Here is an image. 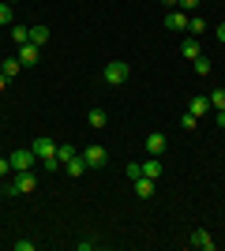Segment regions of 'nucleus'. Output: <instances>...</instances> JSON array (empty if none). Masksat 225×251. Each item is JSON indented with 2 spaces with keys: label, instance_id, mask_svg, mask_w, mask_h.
Here are the masks:
<instances>
[{
  "label": "nucleus",
  "instance_id": "nucleus-15",
  "mask_svg": "<svg viewBox=\"0 0 225 251\" xmlns=\"http://www.w3.org/2000/svg\"><path fill=\"white\" fill-rule=\"evenodd\" d=\"M75 154H79V147H72V143H60V147H56V161H60V165H68Z\"/></svg>",
  "mask_w": 225,
  "mask_h": 251
},
{
  "label": "nucleus",
  "instance_id": "nucleus-6",
  "mask_svg": "<svg viewBox=\"0 0 225 251\" xmlns=\"http://www.w3.org/2000/svg\"><path fill=\"white\" fill-rule=\"evenodd\" d=\"M38 60H42V45H34V42L19 45V64H23V68H34Z\"/></svg>",
  "mask_w": 225,
  "mask_h": 251
},
{
  "label": "nucleus",
  "instance_id": "nucleus-9",
  "mask_svg": "<svg viewBox=\"0 0 225 251\" xmlns=\"http://www.w3.org/2000/svg\"><path fill=\"white\" fill-rule=\"evenodd\" d=\"M192 248H199V251H214L218 244L210 240V232H206V229H195V232H192Z\"/></svg>",
  "mask_w": 225,
  "mask_h": 251
},
{
  "label": "nucleus",
  "instance_id": "nucleus-20",
  "mask_svg": "<svg viewBox=\"0 0 225 251\" xmlns=\"http://www.w3.org/2000/svg\"><path fill=\"white\" fill-rule=\"evenodd\" d=\"M11 42H15V45H26V42H30V26H15V30H11Z\"/></svg>",
  "mask_w": 225,
  "mask_h": 251
},
{
  "label": "nucleus",
  "instance_id": "nucleus-5",
  "mask_svg": "<svg viewBox=\"0 0 225 251\" xmlns=\"http://www.w3.org/2000/svg\"><path fill=\"white\" fill-rule=\"evenodd\" d=\"M30 150H34V157H38V161H49V157H56V143H53V139H45V135L34 139Z\"/></svg>",
  "mask_w": 225,
  "mask_h": 251
},
{
  "label": "nucleus",
  "instance_id": "nucleus-27",
  "mask_svg": "<svg viewBox=\"0 0 225 251\" xmlns=\"http://www.w3.org/2000/svg\"><path fill=\"white\" fill-rule=\"evenodd\" d=\"M203 0H176V8H184V11H192V8H199Z\"/></svg>",
  "mask_w": 225,
  "mask_h": 251
},
{
  "label": "nucleus",
  "instance_id": "nucleus-11",
  "mask_svg": "<svg viewBox=\"0 0 225 251\" xmlns=\"http://www.w3.org/2000/svg\"><path fill=\"white\" fill-rule=\"evenodd\" d=\"M188 113H195L199 120H203V116L210 113V98H203V94H199V98H192V105H188Z\"/></svg>",
  "mask_w": 225,
  "mask_h": 251
},
{
  "label": "nucleus",
  "instance_id": "nucleus-12",
  "mask_svg": "<svg viewBox=\"0 0 225 251\" xmlns=\"http://www.w3.org/2000/svg\"><path fill=\"white\" fill-rule=\"evenodd\" d=\"M135 195H139V199H154V180L139 176V180H135Z\"/></svg>",
  "mask_w": 225,
  "mask_h": 251
},
{
  "label": "nucleus",
  "instance_id": "nucleus-26",
  "mask_svg": "<svg viewBox=\"0 0 225 251\" xmlns=\"http://www.w3.org/2000/svg\"><path fill=\"white\" fill-rule=\"evenodd\" d=\"M128 176H131V180H139V176H143V165H135V161H128Z\"/></svg>",
  "mask_w": 225,
  "mask_h": 251
},
{
  "label": "nucleus",
  "instance_id": "nucleus-31",
  "mask_svg": "<svg viewBox=\"0 0 225 251\" xmlns=\"http://www.w3.org/2000/svg\"><path fill=\"white\" fill-rule=\"evenodd\" d=\"M218 127H222V131H225V109H222V113H218Z\"/></svg>",
  "mask_w": 225,
  "mask_h": 251
},
{
  "label": "nucleus",
  "instance_id": "nucleus-24",
  "mask_svg": "<svg viewBox=\"0 0 225 251\" xmlns=\"http://www.w3.org/2000/svg\"><path fill=\"white\" fill-rule=\"evenodd\" d=\"M195 124H199V116H195V113H184L180 116V127H184V131H192Z\"/></svg>",
  "mask_w": 225,
  "mask_h": 251
},
{
  "label": "nucleus",
  "instance_id": "nucleus-8",
  "mask_svg": "<svg viewBox=\"0 0 225 251\" xmlns=\"http://www.w3.org/2000/svg\"><path fill=\"white\" fill-rule=\"evenodd\" d=\"M188 19H192L188 11H176V8H173L169 15H165V26H169V30H184V34H188Z\"/></svg>",
  "mask_w": 225,
  "mask_h": 251
},
{
  "label": "nucleus",
  "instance_id": "nucleus-25",
  "mask_svg": "<svg viewBox=\"0 0 225 251\" xmlns=\"http://www.w3.org/2000/svg\"><path fill=\"white\" fill-rule=\"evenodd\" d=\"M11 248H15V251H34V248H38V244H34V240H15V244H11Z\"/></svg>",
  "mask_w": 225,
  "mask_h": 251
},
{
  "label": "nucleus",
  "instance_id": "nucleus-30",
  "mask_svg": "<svg viewBox=\"0 0 225 251\" xmlns=\"http://www.w3.org/2000/svg\"><path fill=\"white\" fill-rule=\"evenodd\" d=\"M214 34H218V42L225 45V23H218V26H214Z\"/></svg>",
  "mask_w": 225,
  "mask_h": 251
},
{
  "label": "nucleus",
  "instance_id": "nucleus-22",
  "mask_svg": "<svg viewBox=\"0 0 225 251\" xmlns=\"http://www.w3.org/2000/svg\"><path fill=\"white\" fill-rule=\"evenodd\" d=\"M203 30H206V19H199V15H195V19H188V34H192V38H199Z\"/></svg>",
  "mask_w": 225,
  "mask_h": 251
},
{
  "label": "nucleus",
  "instance_id": "nucleus-29",
  "mask_svg": "<svg viewBox=\"0 0 225 251\" xmlns=\"http://www.w3.org/2000/svg\"><path fill=\"white\" fill-rule=\"evenodd\" d=\"M75 248H79V251H94V248H98V240H79Z\"/></svg>",
  "mask_w": 225,
  "mask_h": 251
},
{
  "label": "nucleus",
  "instance_id": "nucleus-23",
  "mask_svg": "<svg viewBox=\"0 0 225 251\" xmlns=\"http://www.w3.org/2000/svg\"><path fill=\"white\" fill-rule=\"evenodd\" d=\"M8 23H11V4L0 0V26H8Z\"/></svg>",
  "mask_w": 225,
  "mask_h": 251
},
{
  "label": "nucleus",
  "instance_id": "nucleus-7",
  "mask_svg": "<svg viewBox=\"0 0 225 251\" xmlns=\"http://www.w3.org/2000/svg\"><path fill=\"white\" fill-rule=\"evenodd\" d=\"M165 150H169V139L161 135V131H150V135H147V154L150 157H161Z\"/></svg>",
  "mask_w": 225,
  "mask_h": 251
},
{
  "label": "nucleus",
  "instance_id": "nucleus-32",
  "mask_svg": "<svg viewBox=\"0 0 225 251\" xmlns=\"http://www.w3.org/2000/svg\"><path fill=\"white\" fill-rule=\"evenodd\" d=\"M0 90H8V75L0 72Z\"/></svg>",
  "mask_w": 225,
  "mask_h": 251
},
{
  "label": "nucleus",
  "instance_id": "nucleus-34",
  "mask_svg": "<svg viewBox=\"0 0 225 251\" xmlns=\"http://www.w3.org/2000/svg\"><path fill=\"white\" fill-rule=\"evenodd\" d=\"M0 157H4V147H0Z\"/></svg>",
  "mask_w": 225,
  "mask_h": 251
},
{
  "label": "nucleus",
  "instance_id": "nucleus-33",
  "mask_svg": "<svg viewBox=\"0 0 225 251\" xmlns=\"http://www.w3.org/2000/svg\"><path fill=\"white\" fill-rule=\"evenodd\" d=\"M161 4H165V8H169V11H173V8H176V0H161Z\"/></svg>",
  "mask_w": 225,
  "mask_h": 251
},
{
  "label": "nucleus",
  "instance_id": "nucleus-21",
  "mask_svg": "<svg viewBox=\"0 0 225 251\" xmlns=\"http://www.w3.org/2000/svg\"><path fill=\"white\" fill-rule=\"evenodd\" d=\"M19 68H23L19 60H0V72L8 75V79H15V75H19Z\"/></svg>",
  "mask_w": 225,
  "mask_h": 251
},
{
  "label": "nucleus",
  "instance_id": "nucleus-17",
  "mask_svg": "<svg viewBox=\"0 0 225 251\" xmlns=\"http://www.w3.org/2000/svg\"><path fill=\"white\" fill-rule=\"evenodd\" d=\"M192 68H195V75H210V68H214V64H210V60L203 56V52H199V56L192 60Z\"/></svg>",
  "mask_w": 225,
  "mask_h": 251
},
{
  "label": "nucleus",
  "instance_id": "nucleus-28",
  "mask_svg": "<svg viewBox=\"0 0 225 251\" xmlns=\"http://www.w3.org/2000/svg\"><path fill=\"white\" fill-rule=\"evenodd\" d=\"M11 173H15V169H11V161H8V157H0V176H11Z\"/></svg>",
  "mask_w": 225,
  "mask_h": 251
},
{
  "label": "nucleus",
  "instance_id": "nucleus-1",
  "mask_svg": "<svg viewBox=\"0 0 225 251\" xmlns=\"http://www.w3.org/2000/svg\"><path fill=\"white\" fill-rule=\"evenodd\" d=\"M34 188H38V173H34V169H23V173H15L11 184H4V195H30Z\"/></svg>",
  "mask_w": 225,
  "mask_h": 251
},
{
  "label": "nucleus",
  "instance_id": "nucleus-10",
  "mask_svg": "<svg viewBox=\"0 0 225 251\" xmlns=\"http://www.w3.org/2000/svg\"><path fill=\"white\" fill-rule=\"evenodd\" d=\"M180 52H184V56H188V60H195V56L203 52V45H199V38H192V34H188V38H184V42H180Z\"/></svg>",
  "mask_w": 225,
  "mask_h": 251
},
{
  "label": "nucleus",
  "instance_id": "nucleus-4",
  "mask_svg": "<svg viewBox=\"0 0 225 251\" xmlns=\"http://www.w3.org/2000/svg\"><path fill=\"white\" fill-rule=\"evenodd\" d=\"M8 161H11V169H15V173H23V169H34V165H38V157H34L30 147H26V150H11Z\"/></svg>",
  "mask_w": 225,
  "mask_h": 251
},
{
  "label": "nucleus",
  "instance_id": "nucleus-2",
  "mask_svg": "<svg viewBox=\"0 0 225 251\" xmlns=\"http://www.w3.org/2000/svg\"><path fill=\"white\" fill-rule=\"evenodd\" d=\"M101 75H105V83H109V86H120V83H128V75H131V64H128V60H109V64H105V72H101Z\"/></svg>",
  "mask_w": 225,
  "mask_h": 251
},
{
  "label": "nucleus",
  "instance_id": "nucleus-14",
  "mask_svg": "<svg viewBox=\"0 0 225 251\" xmlns=\"http://www.w3.org/2000/svg\"><path fill=\"white\" fill-rule=\"evenodd\" d=\"M64 173H68V176H83V173H86V161H83V154H75L72 161L64 165Z\"/></svg>",
  "mask_w": 225,
  "mask_h": 251
},
{
  "label": "nucleus",
  "instance_id": "nucleus-13",
  "mask_svg": "<svg viewBox=\"0 0 225 251\" xmlns=\"http://www.w3.org/2000/svg\"><path fill=\"white\" fill-rule=\"evenodd\" d=\"M143 176H150V180L161 176V157H147V161H143Z\"/></svg>",
  "mask_w": 225,
  "mask_h": 251
},
{
  "label": "nucleus",
  "instance_id": "nucleus-35",
  "mask_svg": "<svg viewBox=\"0 0 225 251\" xmlns=\"http://www.w3.org/2000/svg\"><path fill=\"white\" fill-rule=\"evenodd\" d=\"M8 4H11V0H8Z\"/></svg>",
  "mask_w": 225,
  "mask_h": 251
},
{
  "label": "nucleus",
  "instance_id": "nucleus-19",
  "mask_svg": "<svg viewBox=\"0 0 225 251\" xmlns=\"http://www.w3.org/2000/svg\"><path fill=\"white\" fill-rule=\"evenodd\" d=\"M210 109H218V113H222V109H225V86H218V90H210Z\"/></svg>",
  "mask_w": 225,
  "mask_h": 251
},
{
  "label": "nucleus",
  "instance_id": "nucleus-18",
  "mask_svg": "<svg viewBox=\"0 0 225 251\" xmlns=\"http://www.w3.org/2000/svg\"><path fill=\"white\" fill-rule=\"evenodd\" d=\"M30 42L34 45H45V42H49V26H30Z\"/></svg>",
  "mask_w": 225,
  "mask_h": 251
},
{
  "label": "nucleus",
  "instance_id": "nucleus-16",
  "mask_svg": "<svg viewBox=\"0 0 225 251\" xmlns=\"http://www.w3.org/2000/svg\"><path fill=\"white\" fill-rule=\"evenodd\" d=\"M86 124H90V127H105V124H109L105 109H90V116H86Z\"/></svg>",
  "mask_w": 225,
  "mask_h": 251
},
{
  "label": "nucleus",
  "instance_id": "nucleus-3",
  "mask_svg": "<svg viewBox=\"0 0 225 251\" xmlns=\"http://www.w3.org/2000/svg\"><path fill=\"white\" fill-rule=\"evenodd\" d=\"M79 154H83V161H86V169H105V161H109V150L105 147H83L79 150Z\"/></svg>",
  "mask_w": 225,
  "mask_h": 251
}]
</instances>
